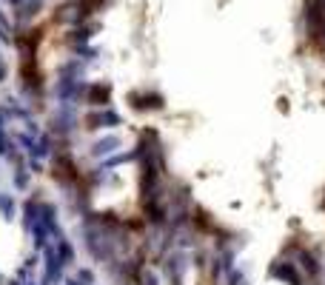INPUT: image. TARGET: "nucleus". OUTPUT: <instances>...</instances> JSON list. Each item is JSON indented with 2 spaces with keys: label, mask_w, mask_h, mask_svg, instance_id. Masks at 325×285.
<instances>
[{
  "label": "nucleus",
  "mask_w": 325,
  "mask_h": 285,
  "mask_svg": "<svg viewBox=\"0 0 325 285\" xmlns=\"http://www.w3.org/2000/svg\"><path fill=\"white\" fill-rule=\"evenodd\" d=\"M52 177H54V182H57L60 188H66V191L77 188V185L83 182L80 169H77V163L71 160L69 151H54V166H52Z\"/></svg>",
  "instance_id": "obj_1"
},
{
  "label": "nucleus",
  "mask_w": 325,
  "mask_h": 285,
  "mask_svg": "<svg viewBox=\"0 0 325 285\" xmlns=\"http://www.w3.org/2000/svg\"><path fill=\"white\" fill-rule=\"evenodd\" d=\"M268 274H271V280H277V283H282V285H305V274L300 271V265L294 260L271 262Z\"/></svg>",
  "instance_id": "obj_2"
},
{
  "label": "nucleus",
  "mask_w": 325,
  "mask_h": 285,
  "mask_svg": "<svg viewBox=\"0 0 325 285\" xmlns=\"http://www.w3.org/2000/svg\"><path fill=\"white\" fill-rule=\"evenodd\" d=\"M123 123V117L114 112V109H97V112H89L83 117V128L86 131H100V128H114V125Z\"/></svg>",
  "instance_id": "obj_3"
},
{
  "label": "nucleus",
  "mask_w": 325,
  "mask_h": 285,
  "mask_svg": "<svg viewBox=\"0 0 325 285\" xmlns=\"http://www.w3.org/2000/svg\"><path fill=\"white\" fill-rule=\"evenodd\" d=\"M77 109L74 106H63L60 103V112L54 114V120H52V134L54 137H69L74 128H77Z\"/></svg>",
  "instance_id": "obj_4"
},
{
  "label": "nucleus",
  "mask_w": 325,
  "mask_h": 285,
  "mask_svg": "<svg viewBox=\"0 0 325 285\" xmlns=\"http://www.w3.org/2000/svg\"><path fill=\"white\" fill-rule=\"evenodd\" d=\"M43 280H46V285H60L66 280V277H63V262H60L54 245H49V248L43 251Z\"/></svg>",
  "instance_id": "obj_5"
},
{
  "label": "nucleus",
  "mask_w": 325,
  "mask_h": 285,
  "mask_svg": "<svg viewBox=\"0 0 325 285\" xmlns=\"http://www.w3.org/2000/svg\"><path fill=\"white\" fill-rule=\"evenodd\" d=\"M294 262H297V265H300V271L305 274V277H311V280H320V277H323V271H325V265L320 262V257H317L314 251H308V248H300V251H297Z\"/></svg>",
  "instance_id": "obj_6"
},
{
  "label": "nucleus",
  "mask_w": 325,
  "mask_h": 285,
  "mask_svg": "<svg viewBox=\"0 0 325 285\" xmlns=\"http://www.w3.org/2000/svg\"><path fill=\"white\" fill-rule=\"evenodd\" d=\"M86 106L92 109H108V100H111V86L108 83H89L86 86V94H83Z\"/></svg>",
  "instance_id": "obj_7"
},
{
  "label": "nucleus",
  "mask_w": 325,
  "mask_h": 285,
  "mask_svg": "<svg viewBox=\"0 0 325 285\" xmlns=\"http://www.w3.org/2000/svg\"><path fill=\"white\" fill-rule=\"evenodd\" d=\"M128 103L134 106V109H140V112H160V109H165V100H162V94H154V91H131L128 94Z\"/></svg>",
  "instance_id": "obj_8"
},
{
  "label": "nucleus",
  "mask_w": 325,
  "mask_h": 285,
  "mask_svg": "<svg viewBox=\"0 0 325 285\" xmlns=\"http://www.w3.org/2000/svg\"><path fill=\"white\" fill-rule=\"evenodd\" d=\"M123 146V140L117 134H108V137H100V140H94L92 148H89V154H92L94 160H106L111 157V154H117V148Z\"/></svg>",
  "instance_id": "obj_9"
},
{
  "label": "nucleus",
  "mask_w": 325,
  "mask_h": 285,
  "mask_svg": "<svg viewBox=\"0 0 325 285\" xmlns=\"http://www.w3.org/2000/svg\"><path fill=\"white\" fill-rule=\"evenodd\" d=\"M54 251H57V257H60V262H63V268H69V265H74V260H77V254H74V245H71L66 237H57L54 242Z\"/></svg>",
  "instance_id": "obj_10"
},
{
  "label": "nucleus",
  "mask_w": 325,
  "mask_h": 285,
  "mask_svg": "<svg viewBox=\"0 0 325 285\" xmlns=\"http://www.w3.org/2000/svg\"><path fill=\"white\" fill-rule=\"evenodd\" d=\"M0 214H3V220L6 223H12L14 220V214H17V203H14V197L12 194H0Z\"/></svg>",
  "instance_id": "obj_11"
},
{
  "label": "nucleus",
  "mask_w": 325,
  "mask_h": 285,
  "mask_svg": "<svg viewBox=\"0 0 325 285\" xmlns=\"http://www.w3.org/2000/svg\"><path fill=\"white\" fill-rule=\"evenodd\" d=\"M29 174H32V171H26L23 166L14 169L12 180H14V188H17V191H26V188H29Z\"/></svg>",
  "instance_id": "obj_12"
},
{
  "label": "nucleus",
  "mask_w": 325,
  "mask_h": 285,
  "mask_svg": "<svg viewBox=\"0 0 325 285\" xmlns=\"http://www.w3.org/2000/svg\"><path fill=\"white\" fill-rule=\"evenodd\" d=\"M225 285H248V277H245L240 268H234V271L225 277Z\"/></svg>",
  "instance_id": "obj_13"
},
{
  "label": "nucleus",
  "mask_w": 325,
  "mask_h": 285,
  "mask_svg": "<svg viewBox=\"0 0 325 285\" xmlns=\"http://www.w3.org/2000/svg\"><path fill=\"white\" fill-rule=\"evenodd\" d=\"M74 277H77L80 283H86V285H94V271H92V268H77Z\"/></svg>",
  "instance_id": "obj_14"
},
{
  "label": "nucleus",
  "mask_w": 325,
  "mask_h": 285,
  "mask_svg": "<svg viewBox=\"0 0 325 285\" xmlns=\"http://www.w3.org/2000/svg\"><path fill=\"white\" fill-rule=\"evenodd\" d=\"M140 285H160V280H157V274L151 271V268H146V271H143V280H140Z\"/></svg>",
  "instance_id": "obj_15"
},
{
  "label": "nucleus",
  "mask_w": 325,
  "mask_h": 285,
  "mask_svg": "<svg viewBox=\"0 0 325 285\" xmlns=\"http://www.w3.org/2000/svg\"><path fill=\"white\" fill-rule=\"evenodd\" d=\"M29 171H32V174H43V163L37 157H29Z\"/></svg>",
  "instance_id": "obj_16"
},
{
  "label": "nucleus",
  "mask_w": 325,
  "mask_h": 285,
  "mask_svg": "<svg viewBox=\"0 0 325 285\" xmlns=\"http://www.w3.org/2000/svg\"><path fill=\"white\" fill-rule=\"evenodd\" d=\"M63 285H86V283H80L77 277H66V280H63Z\"/></svg>",
  "instance_id": "obj_17"
},
{
  "label": "nucleus",
  "mask_w": 325,
  "mask_h": 285,
  "mask_svg": "<svg viewBox=\"0 0 325 285\" xmlns=\"http://www.w3.org/2000/svg\"><path fill=\"white\" fill-rule=\"evenodd\" d=\"M3 80H6V63L0 60V83H3Z\"/></svg>",
  "instance_id": "obj_18"
},
{
  "label": "nucleus",
  "mask_w": 325,
  "mask_h": 285,
  "mask_svg": "<svg viewBox=\"0 0 325 285\" xmlns=\"http://www.w3.org/2000/svg\"><path fill=\"white\" fill-rule=\"evenodd\" d=\"M26 285H46V280H40V283H35V280H29Z\"/></svg>",
  "instance_id": "obj_19"
},
{
  "label": "nucleus",
  "mask_w": 325,
  "mask_h": 285,
  "mask_svg": "<svg viewBox=\"0 0 325 285\" xmlns=\"http://www.w3.org/2000/svg\"><path fill=\"white\" fill-rule=\"evenodd\" d=\"M9 285H26V283H20V280H12V283H9Z\"/></svg>",
  "instance_id": "obj_20"
},
{
  "label": "nucleus",
  "mask_w": 325,
  "mask_h": 285,
  "mask_svg": "<svg viewBox=\"0 0 325 285\" xmlns=\"http://www.w3.org/2000/svg\"><path fill=\"white\" fill-rule=\"evenodd\" d=\"M0 283H3V274H0Z\"/></svg>",
  "instance_id": "obj_21"
}]
</instances>
